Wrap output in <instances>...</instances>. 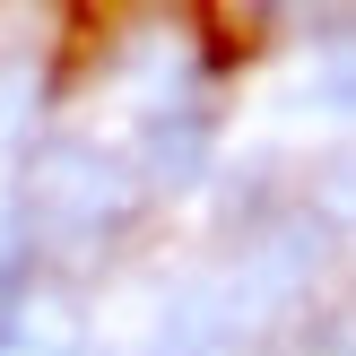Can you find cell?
I'll list each match as a JSON object with an SVG mask.
<instances>
[{
  "label": "cell",
  "instance_id": "cell-2",
  "mask_svg": "<svg viewBox=\"0 0 356 356\" xmlns=\"http://www.w3.org/2000/svg\"><path fill=\"white\" fill-rule=\"evenodd\" d=\"M209 156H218V122H209V104H156V113H148V131H139V165H148V183L191 191L209 174Z\"/></svg>",
  "mask_w": 356,
  "mask_h": 356
},
{
  "label": "cell",
  "instance_id": "cell-3",
  "mask_svg": "<svg viewBox=\"0 0 356 356\" xmlns=\"http://www.w3.org/2000/svg\"><path fill=\"white\" fill-rule=\"evenodd\" d=\"M226 339H235L226 296L218 287H183V296H165V313H156L148 356H226Z\"/></svg>",
  "mask_w": 356,
  "mask_h": 356
},
{
  "label": "cell",
  "instance_id": "cell-4",
  "mask_svg": "<svg viewBox=\"0 0 356 356\" xmlns=\"http://www.w3.org/2000/svg\"><path fill=\"white\" fill-rule=\"evenodd\" d=\"M26 270H35V252H26L17 235H0V313L26 305Z\"/></svg>",
  "mask_w": 356,
  "mask_h": 356
},
{
  "label": "cell",
  "instance_id": "cell-1",
  "mask_svg": "<svg viewBox=\"0 0 356 356\" xmlns=\"http://www.w3.org/2000/svg\"><path fill=\"white\" fill-rule=\"evenodd\" d=\"M17 200H26V226L44 243L87 252V243L122 235V218H131V174H122L96 139H44V148L26 156V191H17Z\"/></svg>",
  "mask_w": 356,
  "mask_h": 356
}]
</instances>
